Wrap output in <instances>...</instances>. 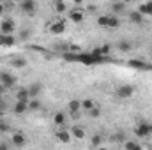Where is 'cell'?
<instances>
[{
	"label": "cell",
	"mask_w": 152,
	"mask_h": 150,
	"mask_svg": "<svg viewBox=\"0 0 152 150\" xmlns=\"http://www.w3.org/2000/svg\"><path fill=\"white\" fill-rule=\"evenodd\" d=\"M48 30L51 34H55V36H60V34L66 32V21L62 18H55V20H51L48 23Z\"/></svg>",
	"instance_id": "1"
},
{
	"label": "cell",
	"mask_w": 152,
	"mask_h": 150,
	"mask_svg": "<svg viewBox=\"0 0 152 150\" xmlns=\"http://www.w3.org/2000/svg\"><path fill=\"white\" fill-rule=\"evenodd\" d=\"M9 143H11L12 147H16V149L25 147V145H27V136H25L21 131H14V133L11 134V138H9Z\"/></svg>",
	"instance_id": "2"
},
{
	"label": "cell",
	"mask_w": 152,
	"mask_h": 150,
	"mask_svg": "<svg viewBox=\"0 0 152 150\" xmlns=\"http://www.w3.org/2000/svg\"><path fill=\"white\" fill-rule=\"evenodd\" d=\"M134 134H136L138 138H151V124H147V122H140V124H136V127H134Z\"/></svg>",
	"instance_id": "3"
},
{
	"label": "cell",
	"mask_w": 152,
	"mask_h": 150,
	"mask_svg": "<svg viewBox=\"0 0 152 150\" xmlns=\"http://www.w3.org/2000/svg\"><path fill=\"white\" fill-rule=\"evenodd\" d=\"M0 85L4 88H12L16 85V78L11 74V73H7V71H2L0 73Z\"/></svg>",
	"instance_id": "4"
},
{
	"label": "cell",
	"mask_w": 152,
	"mask_h": 150,
	"mask_svg": "<svg viewBox=\"0 0 152 150\" xmlns=\"http://www.w3.org/2000/svg\"><path fill=\"white\" fill-rule=\"evenodd\" d=\"M14 28H16V25H14V21H12L11 18H4V20H2V23H0V32H2V36H11V34L14 32Z\"/></svg>",
	"instance_id": "5"
},
{
	"label": "cell",
	"mask_w": 152,
	"mask_h": 150,
	"mask_svg": "<svg viewBox=\"0 0 152 150\" xmlns=\"http://www.w3.org/2000/svg\"><path fill=\"white\" fill-rule=\"evenodd\" d=\"M115 94H117L118 99H129V97L134 94V87H133V85H120Z\"/></svg>",
	"instance_id": "6"
},
{
	"label": "cell",
	"mask_w": 152,
	"mask_h": 150,
	"mask_svg": "<svg viewBox=\"0 0 152 150\" xmlns=\"http://www.w3.org/2000/svg\"><path fill=\"white\" fill-rule=\"evenodd\" d=\"M55 138L58 141H62V143H69L73 136H71V133H69L67 127H55Z\"/></svg>",
	"instance_id": "7"
},
{
	"label": "cell",
	"mask_w": 152,
	"mask_h": 150,
	"mask_svg": "<svg viewBox=\"0 0 152 150\" xmlns=\"http://www.w3.org/2000/svg\"><path fill=\"white\" fill-rule=\"evenodd\" d=\"M20 9H21L25 14L32 16V14L36 12V9H37V4H36L34 0H23V2L20 4Z\"/></svg>",
	"instance_id": "8"
},
{
	"label": "cell",
	"mask_w": 152,
	"mask_h": 150,
	"mask_svg": "<svg viewBox=\"0 0 152 150\" xmlns=\"http://www.w3.org/2000/svg\"><path fill=\"white\" fill-rule=\"evenodd\" d=\"M66 122H67V113L57 111L53 115V124H55V127H66Z\"/></svg>",
	"instance_id": "9"
},
{
	"label": "cell",
	"mask_w": 152,
	"mask_h": 150,
	"mask_svg": "<svg viewBox=\"0 0 152 150\" xmlns=\"http://www.w3.org/2000/svg\"><path fill=\"white\" fill-rule=\"evenodd\" d=\"M67 113H69V115L81 113V101H80V99H71L69 104H67Z\"/></svg>",
	"instance_id": "10"
},
{
	"label": "cell",
	"mask_w": 152,
	"mask_h": 150,
	"mask_svg": "<svg viewBox=\"0 0 152 150\" xmlns=\"http://www.w3.org/2000/svg\"><path fill=\"white\" fill-rule=\"evenodd\" d=\"M83 18H85V11L83 9H71L69 11V20L71 21L80 23V21H83Z\"/></svg>",
	"instance_id": "11"
},
{
	"label": "cell",
	"mask_w": 152,
	"mask_h": 150,
	"mask_svg": "<svg viewBox=\"0 0 152 150\" xmlns=\"http://www.w3.org/2000/svg\"><path fill=\"white\" fill-rule=\"evenodd\" d=\"M96 106H97V104H96V101H94V99H90V97H87V99H81V111H83V113L92 111Z\"/></svg>",
	"instance_id": "12"
},
{
	"label": "cell",
	"mask_w": 152,
	"mask_h": 150,
	"mask_svg": "<svg viewBox=\"0 0 152 150\" xmlns=\"http://www.w3.org/2000/svg\"><path fill=\"white\" fill-rule=\"evenodd\" d=\"M9 64H11V67H14V69H21V67L27 66V58H25V57H12V58L9 60Z\"/></svg>",
	"instance_id": "13"
},
{
	"label": "cell",
	"mask_w": 152,
	"mask_h": 150,
	"mask_svg": "<svg viewBox=\"0 0 152 150\" xmlns=\"http://www.w3.org/2000/svg\"><path fill=\"white\" fill-rule=\"evenodd\" d=\"M28 101H30V95H28V90L27 88L16 90V103H27L28 104Z\"/></svg>",
	"instance_id": "14"
},
{
	"label": "cell",
	"mask_w": 152,
	"mask_h": 150,
	"mask_svg": "<svg viewBox=\"0 0 152 150\" xmlns=\"http://www.w3.org/2000/svg\"><path fill=\"white\" fill-rule=\"evenodd\" d=\"M27 90H28L30 99H37L39 94H41V83H30V85L27 87Z\"/></svg>",
	"instance_id": "15"
},
{
	"label": "cell",
	"mask_w": 152,
	"mask_h": 150,
	"mask_svg": "<svg viewBox=\"0 0 152 150\" xmlns=\"http://www.w3.org/2000/svg\"><path fill=\"white\" fill-rule=\"evenodd\" d=\"M69 133H71V136L76 138V140H83V138H85V129H83L81 125H73V127L69 129Z\"/></svg>",
	"instance_id": "16"
},
{
	"label": "cell",
	"mask_w": 152,
	"mask_h": 150,
	"mask_svg": "<svg viewBox=\"0 0 152 150\" xmlns=\"http://www.w3.org/2000/svg\"><path fill=\"white\" fill-rule=\"evenodd\" d=\"M80 60L85 62V64H96V62H101L103 58L96 57V55H80Z\"/></svg>",
	"instance_id": "17"
},
{
	"label": "cell",
	"mask_w": 152,
	"mask_h": 150,
	"mask_svg": "<svg viewBox=\"0 0 152 150\" xmlns=\"http://www.w3.org/2000/svg\"><path fill=\"white\" fill-rule=\"evenodd\" d=\"M126 7H127V5H126L124 2H113V4H112V12H113V16L120 14V12H124Z\"/></svg>",
	"instance_id": "18"
},
{
	"label": "cell",
	"mask_w": 152,
	"mask_h": 150,
	"mask_svg": "<svg viewBox=\"0 0 152 150\" xmlns=\"http://www.w3.org/2000/svg\"><path fill=\"white\" fill-rule=\"evenodd\" d=\"M53 9H55V12L62 14V12H66V11H67V4H66V2H62V0H55V2H53Z\"/></svg>",
	"instance_id": "19"
},
{
	"label": "cell",
	"mask_w": 152,
	"mask_h": 150,
	"mask_svg": "<svg viewBox=\"0 0 152 150\" xmlns=\"http://www.w3.org/2000/svg\"><path fill=\"white\" fill-rule=\"evenodd\" d=\"M127 16H129V21H131V23H136V25L143 23V16H142L138 11H133V12H129Z\"/></svg>",
	"instance_id": "20"
},
{
	"label": "cell",
	"mask_w": 152,
	"mask_h": 150,
	"mask_svg": "<svg viewBox=\"0 0 152 150\" xmlns=\"http://www.w3.org/2000/svg\"><path fill=\"white\" fill-rule=\"evenodd\" d=\"M103 141H104L103 134H94V136L90 138V147H96V149H99V147H103Z\"/></svg>",
	"instance_id": "21"
},
{
	"label": "cell",
	"mask_w": 152,
	"mask_h": 150,
	"mask_svg": "<svg viewBox=\"0 0 152 150\" xmlns=\"http://www.w3.org/2000/svg\"><path fill=\"white\" fill-rule=\"evenodd\" d=\"M12 111L16 113V115H23V113L28 111V104L27 103H16L14 108H12Z\"/></svg>",
	"instance_id": "22"
},
{
	"label": "cell",
	"mask_w": 152,
	"mask_h": 150,
	"mask_svg": "<svg viewBox=\"0 0 152 150\" xmlns=\"http://www.w3.org/2000/svg\"><path fill=\"white\" fill-rule=\"evenodd\" d=\"M117 48H118L120 51L127 53V51L133 50V42H129V41H118V42H117Z\"/></svg>",
	"instance_id": "23"
},
{
	"label": "cell",
	"mask_w": 152,
	"mask_h": 150,
	"mask_svg": "<svg viewBox=\"0 0 152 150\" xmlns=\"http://www.w3.org/2000/svg\"><path fill=\"white\" fill-rule=\"evenodd\" d=\"M138 12L143 16V14H152V2H147V4H142L138 7Z\"/></svg>",
	"instance_id": "24"
},
{
	"label": "cell",
	"mask_w": 152,
	"mask_h": 150,
	"mask_svg": "<svg viewBox=\"0 0 152 150\" xmlns=\"http://www.w3.org/2000/svg\"><path fill=\"white\" fill-rule=\"evenodd\" d=\"M118 25H120V20H118V16L110 14V16H108V27H106V28H117Z\"/></svg>",
	"instance_id": "25"
},
{
	"label": "cell",
	"mask_w": 152,
	"mask_h": 150,
	"mask_svg": "<svg viewBox=\"0 0 152 150\" xmlns=\"http://www.w3.org/2000/svg\"><path fill=\"white\" fill-rule=\"evenodd\" d=\"M39 108H41V101H39V99H30V101H28V110L37 111Z\"/></svg>",
	"instance_id": "26"
},
{
	"label": "cell",
	"mask_w": 152,
	"mask_h": 150,
	"mask_svg": "<svg viewBox=\"0 0 152 150\" xmlns=\"http://www.w3.org/2000/svg\"><path fill=\"white\" fill-rule=\"evenodd\" d=\"M108 16H110V14H101V16L97 18V25H101V27L106 28V27H108Z\"/></svg>",
	"instance_id": "27"
},
{
	"label": "cell",
	"mask_w": 152,
	"mask_h": 150,
	"mask_svg": "<svg viewBox=\"0 0 152 150\" xmlns=\"http://www.w3.org/2000/svg\"><path fill=\"white\" fill-rule=\"evenodd\" d=\"M138 145V141H133V140H126L124 141V150H134V147Z\"/></svg>",
	"instance_id": "28"
},
{
	"label": "cell",
	"mask_w": 152,
	"mask_h": 150,
	"mask_svg": "<svg viewBox=\"0 0 152 150\" xmlns=\"http://www.w3.org/2000/svg\"><path fill=\"white\" fill-rule=\"evenodd\" d=\"M87 115H88V117H92V118H97V117H101V108H99V106H96L92 111H88Z\"/></svg>",
	"instance_id": "29"
},
{
	"label": "cell",
	"mask_w": 152,
	"mask_h": 150,
	"mask_svg": "<svg viewBox=\"0 0 152 150\" xmlns=\"http://www.w3.org/2000/svg\"><path fill=\"white\" fill-rule=\"evenodd\" d=\"M9 131H11V125H9L7 122L0 120V133H9Z\"/></svg>",
	"instance_id": "30"
},
{
	"label": "cell",
	"mask_w": 152,
	"mask_h": 150,
	"mask_svg": "<svg viewBox=\"0 0 152 150\" xmlns=\"http://www.w3.org/2000/svg\"><path fill=\"white\" fill-rule=\"evenodd\" d=\"M113 140H115V141H120V143H124L127 138H126V134H124V133H117V134L113 136Z\"/></svg>",
	"instance_id": "31"
},
{
	"label": "cell",
	"mask_w": 152,
	"mask_h": 150,
	"mask_svg": "<svg viewBox=\"0 0 152 150\" xmlns=\"http://www.w3.org/2000/svg\"><path fill=\"white\" fill-rule=\"evenodd\" d=\"M0 150H11V143L9 141H0Z\"/></svg>",
	"instance_id": "32"
},
{
	"label": "cell",
	"mask_w": 152,
	"mask_h": 150,
	"mask_svg": "<svg viewBox=\"0 0 152 150\" xmlns=\"http://www.w3.org/2000/svg\"><path fill=\"white\" fill-rule=\"evenodd\" d=\"M28 36H30V30H21L20 32V39H27Z\"/></svg>",
	"instance_id": "33"
},
{
	"label": "cell",
	"mask_w": 152,
	"mask_h": 150,
	"mask_svg": "<svg viewBox=\"0 0 152 150\" xmlns=\"http://www.w3.org/2000/svg\"><path fill=\"white\" fill-rule=\"evenodd\" d=\"M0 14H5V5H4V2H0Z\"/></svg>",
	"instance_id": "34"
},
{
	"label": "cell",
	"mask_w": 152,
	"mask_h": 150,
	"mask_svg": "<svg viewBox=\"0 0 152 150\" xmlns=\"http://www.w3.org/2000/svg\"><path fill=\"white\" fill-rule=\"evenodd\" d=\"M69 117H71V118H75V120H78V118L81 117V113H76V115H69Z\"/></svg>",
	"instance_id": "35"
},
{
	"label": "cell",
	"mask_w": 152,
	"mask_h": 150,
	"mask_svg": "<svg viewBox=\"0 0 152 150\" xmlns=\"http://www.w3.org/2000/svg\"><path fill=\"white\" fill-rule=\"evenodd\" d=\"M134 150H143V147H142V145H140V143H138V145H136V147H134Z\"/></svg>",
	"instance_id": "36"
},
{
	"label": "cell",
	"mask_w": 152,
	"mask_h": 150,
	"mask_svg": "<svg viewBox=\"0 0 152 150\" xmlns=\"http://www.w3.org/2000/svg\"><path fill=\"white\" fill-rule=\"evenodd\" d=\"M4 115H5V111H4V110H2V108H0V118H2V117H4Z\"/></svg>",
	"instance_id": "37"
},
{
	"label": "cell",
	"mask_w": 152,
	"mask_h": 150,
	"mask_svg": "<svg viewBox=\"0 0 152 150\" xmlns=\"http://www.w3.org/2000/svg\"><path fill=\"white\" fill-rule=\"evenodd\" d=\"M2 94H4V87L0 85V97H2Z\"/></svg>",
	"instance_id": "38"
},
{
	"label": "cell",
	"mask_w": 152,
	"mask_h": 150,
	"mask_svg": "<svg viewBox=\"0 0 152 150\" xmlns=\"http://www.w3.org/2000/svg\"><path fill=\"white\" fill-rule=\"evenodd\" d=\"M97 150H108V149H104V147H99V149H97Z\"/></svg>",
	"instance_id": "39"
},
{
	"label": "cell",
	"mask_w": 152,
	"mask_h": 150,
	"mask_svg": "<svg viewBox=\"0 0 152 150\" xmlns=\"http://www.w3.org/2000/svg\"><path fill=\"white\" fill-rule=\"evenodd\" d=\"M151 138H152V124H151Z\"/></svg>",
	"instance_id": "40"
},
{
	"label": "cell",
	"mask_w": 152,
	"mask_h": 150,
	"mask_svg": "<svg viewBox=\"0 0 152 150\" xmlns=\"http://www.w3.org/2000/svg\"><path fill=\"white\" fill-rule=\"evenodd\" d=\"M0 120H2V118H0Z\"/></svg>",
	"instance_id": "41"
}]
</instances>
